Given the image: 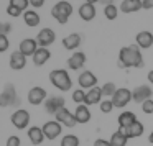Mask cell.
<instances>
[{
  "label": "cell",
  "instance_id": "cell-1",
  "mask_svg": "<svg viewBox=\"0 0 153 146\" xmlns=\"http://www.w3.org/2000/svg\"><path fill=\"white\" fill-rule=\"evenodd\" d=\"M119 67H143V56L137 44L123 46L119 53Z\"/></svg>",
  "mask_w": 153,
  "mask_h": 146
},
{
  "label": "cell",
  "instance_id": "cell-2",
  "mask_svg": "<svg viewBox=\"0 0 153 146\" xmlns=\"http://www.w3.org/2000/svg\"><path fill=\"white\" fill-rule=\"evenodd\" d=\"M50 82L53 84L58 90H61V92H68V90H71V87H73V80H71L68 71H64V69L51 71L50 72Z\"/></svg>",
  "mask_w": 153,
  "mask_h": 146
},
{
  "label": "cell",
  "instance_id": "cell-3",
  "mask_svg": "<svg viewBox=\"0 0 153 146\" xmlns=\"http://www.w3.org/2000/svg\"><path fill=\"white\" fill-rule=\"evenodd\" d=\"M73 15V5L66 0H61L51 8V17L58 21L59 25H66L69 17Z\"/></svg>",
  "mask_w": 153,
  "mask_h": 146
},
{
  "label": "cell",
  "instance_id": "cell-4",
  "mask_svg": "<svg viewBox=\"0 0 153 146\" xmlns=\"http://www.w3.org/2000/svg\"><path fill=\"white\" fill-rule=\"evenodd\" d=\"M18 103L17 90H15L13 84H7L4 92H0V107H13Z\"/></svg>",
  "mask_w": 153,
  "mask_h": 146
},
{
  "label": "cell",
  "instance_id": "cell-5",
  "mask_svg": "<svg viewBox=\"0 0 153 146\" xmlns=\"http://www.w3.org/2000/svg\"><path fill=\"white\" fill-rule=\"evenodd\" d=\"M10 122L17 130H25L28 125H30V113H28V110H25V108H18V110H15V112L12 113Z\"/></svg>",
  "mask_w": 153,
  "mask_h": 146
},
{
  "label": "cell",
  "instance_id": "cell-6",
  "mask_svg": "<svg viewBox=\"0 0 153 146\" xmlns=\"http://www.w3.org/2000/svg\"><path fill=\"white\" fill-rule=\"evenodd\" d=\"M130 100H132V90L125 89V87H119L112 97V103L115 108H123L125 105H128Z\"/></svg>",
  "mask_w": 153,
  "mask_h": 146
},
{
  "label": "cell",
  "instance_id": "cell-7",
  "mask_svg": "<svg viewBox=\"0 0 153 146\" xmlns=\"http://www.w3.org/2000/svg\"><path fill=\"white\" fill-rule=\"evenodd\" d=\"M153 95V90L150 86H146V84H142V86L135 87V89L132 90V100L137 103H140L142 105L143 102H146V100H150Z\"/></svg>",
  "mask_w": 153,
  "mask_h": 146
},
{
  "label": "cell",
  "instance_id": "cell-8",
  "mask_svg": "<svg viewBox=\"0 0 153 146\" xmlns=\"http://www.w3.org/2000/svg\"><path fill=\"white\" fill-rule=\"evenodd\" d=\"M64 107H66V102H64V99L61 95H50L46 99V102H45V110L48 113H53V115H56Z\"/></svg>",
  "mask_w": 153,
  "mask_h": 146
},
{
  "label": "cell",
  "instance_id": "cell-9",
  "mask_svg": "<svg viewBox=\"0 0 153 146\" xmlns=\"http://www.w3.org/2000/svg\"><path fill=\"white\" fill-rule=\"evenodd\" d=\"M43 133H45V138L46 139H56L58 136L61 135V131H63V126H61L59 122H56V120H51V122H46L43 126Z\"/></svg>",
  "mask_w": 153,
  "mask_h": 146
},
{
  "label": "cell",
  "instance_id": "cell-10",
  "mask_svg": "<svg viewBox=\"0 0 153 146\" xmlns=\"http://www.w3.org/2000/svg\"><path fill=\"white\" fill-rule=\"evenodd\" d=\"M54 40H56V33H54L51 28H43V30H40V33L36 35V43L40 48L51 46V44L54 43Z\"/></svg>",
  "mask_w": 153,
  "mask_h": 146
},
{
  "label": "cell",
  "instance_id": "cell-11",
  "mask_svg": "<svg viewBox=\"0 0 153 146\" xmlns=\"http://www.w3.org/2000/svg\"><path fill=\"white\" fill-rule=\"evenodd\" d=\"M48 99V94L46 90L43 89V87H31L30 92H28V102L31 103V105H41V103H45Z\"/></svg>",
  "mask_w": 153,
  "mask_h": 146
},
{
  "label": "cell",
  "instance_id": "cell-12",
  "mask_svg": "<svg viewBox=\"0 0 153 146\" xmlns=\"http://www.w3.org/2000/svg\"><path fill=\"white\" fill-rule=\"evenodd\" d=\"M54 117H56V122H59L63 126H68V128H73V126H76V123H77L74 113H71L66 107H64V108H61Z\"/></svg>",
  "mask_w": 153,
  "mask_h": 146
},
{
  "label": "cell",
  "instance_id": "cell-13",
  "mask_svg": "<svg viewBox=\"0 0 153 146\" xmlns=\"http://www.w3.org/2000/svg\"><path fill=\"white\" fill-rule=\"evenodd\" d=\"M77 82H79V87L81 89H92V87H96L97 84V77L94 72H91V71H82V72L79 74V77H77Z\"/></svg>",
  "mask_w": 153,
  "mask_h": 146
},
{
  "label": "cell",
  "instance_id": "cell-14",
  "mask_svg": "<svg viewBox=\"0 0 153 146\" xmlns=\"http://www.w3.org/2000/svg\"><path fill=\"white\" fill-rule=\"evenodd\" d=\"M36 49H38V43H36V40H33V38H25V40L20 41V48H18V51L23 53L25 56L33 58V54L36 53Z\"/></svg>",
  "mask_w": 153,
  "mask_h": 146
},
{
  "label": "cell",
  "instance_id": "cell-15",
  "mask_svg": "<svg viewBox=\"0 0 153 146\" xmlns=\"http://www.w3.org/2000/svg\"><path fill=\"white\" fill-rule=\"evenodd\" d=\"M135 43L140 49H148L153 46V35L150 31H140L135 36Z\"/></svg>",
  "mask_w": 153,
  "mask_h": 146
},
{
  "label": "cell",
  "instance_id": "cell-16",
  "mask_svg": "<svg viewBox=\"0 0 153 146\" xmlns=\"http://www.w3.org/2000/svg\"><path fill=\"white\" fill-rule=\"evenodd\" d=\"M84 64H86V54L81 53V51H76V53H73V54L69 56V59H68V67H69L71 71L81 69Z\"/></svg>",
  "mask_w": 153,
  "mask_h": 146
},
{
  "label": "cell",
  "instance_id": "cell-17",
  "mask_svg": "<svg viewBox=\"0 0 153 146\" xmlns=\"http://www.w3.org/2000/svg\"><path fill=\"white\" fill-rule=\"evenodd\" d=\"M10 69L13 71H22L25 66H27V56L20 51H15V53L10 54Z\"/></svg>",
  "mask_w": 153,
  "mask_h": 146
},
{
  "label": "cell",
  "instance_id": "cell-18",
  "mask_svg": "<svg viewBox=\"0 0 153 146\" xmlns=\"http://www.w3.org/2000/svg\"><path fill=\"white\" fill-rule=\"evenodd\" d=\"M102 102V89L100 87H92L86 92V102L84 105H96Z\"/></svg>",
  "mask_w": 153,
  "mask_h": 146
},
{
  "label": "cell",
  "instance_id": "cell-19",
  "mask_svg": "<svg viewBox=\"0 0 153 146\" xmlns=\"http://www.w3.org/2000/svg\"><path fill=\"white\" fill-rule=\"evenodd\" d=\"M120 130H122V131L125 133V136L130 139V138H138V136H142L143 135V130H145V128H143V123L137 120L133 125L127 126V128H120Z\"/></svg>",
  "mask_w": 153,
  "mask_h": 146
},
{
  "label": "cell",
  "instance_id": "cell-20",
  "mask_svg": "<svg viewBox=\"0 0 153 146\" xmlns=\"http://www.w3.org/2000/svg\"><path fill=\"white\" fill-rule=\"evenodd\" d=\"M28 139L35 146L41 145L46 139L45 138V133H43V128H40V126H31V128H28Z\"/></svg>",
  "mask_w": 153,
  "mask_h": 146
},
{
  "label": "cell",
  "instance_id": "cell-21",
  "mask_svg": "<svg viewBox=\"0 0 153 146\" xmlns=\"http://www.w3.org/2000/svg\"><path fill=\"white\" fill-rule=\"evenodd\" d=\"M50 58H51V53H50V49H48V48H38L36 53L33 54V58H31V59H33V64L36 67H41L48 59H50Z\"/></svg>",
  "mask_w": 153,
  "mask_h": 146
},
{
  "label": "cell",
  "instance_id": "cell-22",
  "mask_svg": "<svg viewBox=\"0 0 153 146\" xmlns=\"http://www.w3.org/2000/svg\"><path fill=\"white\" fill-rule=\"evenodd\" d=\"M79 17L82 18L84 21H91L96 18V7L92 4H82L79 7Z\"/></svg>",
  "mask_w": 153,
  "mask_h": 146
},
{
  "label": "cell",
  "instance_id": "cell-23",
  "mask_svg": "<svg viewBox=\"0 0 153 146\" xmlns=\"http://www.w3.org/2000/svg\"><path fill=\"white\" fill-rule=\"evenodd\" d=\"M74 117H76V122L77 123H87L91 120V110L87 105H77L76 107V112H74Z\"/></svg>",
  "mask_w": 153,
  "mask_h": 146
},
{
  "label": "cell",
  "instance_id": "cell-24",
  "mask_svg": "<svg viewBox=\"0 0 153 146\" xmlns=\"http://www.w3.org/2000/svg\"><path fill=\"white\" fill-rule=\"evenodd\" d=\"M79 44H81V35L77 33H71L63 40V46L68 51H74L76 48H79Z\"/></svg>",
  "mask_w": 153,
  "mask_h": 146
},
{
  "label": "cell",
  "instance_id": "cell-25",
  "mask_svg": "<svg viewBox=\"0 0 153 146\" xmlns=\"http://www.w3.org/2000/svg\"><path fill=\"white\" fill-rule=\"evenodd\" d=\"M142 8V0H122L120 4V10L123 13H133Z\"/></svg>",
  "mask_w": 153,
  "mask_h": 146
},
{
  "label": "cell",
  "instance_id": "cell-26",
  "mask_svg": "<svg viewBox=\"0 0 153 146\" xmlns=\"http://www.w3.org/2000/svg\"><path fill=\"white\" fill-rule=\"evenodd\" d=\"M117 122H119V128H127L137 122V117L133 112H122L117 118Z\"/></svg>",
  "mask_w": 153,
  "mask_h": 146
},
{
  "label": "cell",
  "instance_id": "cell-27",
  "mask_svg": "<svg viewBox=\"0 0 153 146\" xmlns=\"http://www.w3.org/2000/svg\"><path fill=\"white\" fill-rule=\"evenodd\" d=\"M109 141H110V146H125L127 141H128V138H127L125 133L119 128L115 133H112V136H110Z\"/></svg>",
  "mask_w": 153,
  "mask_h": 146
},
{
  "label": "cell",
  "instance_id": "cell-28",
  "mask_svg": "<svg viewBox=\"0 0 153 146\" xmlns=\"http://www.w3.org/2000/svg\"><path fill=\"white\" fill-rule=\"evenodd\" d=\"M23 20H25V23H27V27L35 28V27L40 25V15H38L35 10H27L23 13Z\"/></svg>",
  "mask_w": 153,
  "mask_h": 146
},
{
  "label": "cell",
  "instance_id": "cell-29",
  "mask_svg": "<svg viewBox=\"0 0 153 146\" xmlns=\"http://www.w3.org/2000/svg\"><path fill=\"white\" fill-rule=\"evenodd\" d=\"M104 15H105L107 20H115L117 15H119V8L115 7V4L105 5V7H104Z\"/></svg>",
  "mask_w": 153,
  "mask_h": 146
},
{
  "label": "cell",
  "instance_id": "cell-30",
  "mask_svg": "<svg viewBox=\"0 0 153 146\" xmlns=\"http://www.w3.org/2000/svg\"><path fill=\"white\" fill-rule=\"evenodd\" d=\"M59 146H79V138L76 135H64Z\"/></svg>",
  "mask_w": 153,
  "mask_h": 146
},
{
  "label": "cell",
  "instance_id": "cell-31",
  "mask_svg": "<svg viewBox=\"0 0 153 146\" xmlns=\"http://www.w3.org/2000/svg\"><path fill=\"white\" fill-rule=\"evenodd\" d=\"M100 89H102V95H105V97H114V94L117 92V87L114 82H105Z\"/></svg>",
  "mask_w": 153,
  "mask_h": 146
},
{
  "label": "cell",
  "instance_id": "cell-32",
  "mask_svg": "<svg viewBox=\"0 0 153 146\" xmlns=\"http://www.w3.org/2000/svg\"><path fill=\"white\" fill-rule=\"evenodd\" d=\"M73 100L74 103H77V105H82L84 102H86V92H84V89H76L73 92Z\"/></svg>",
  "mask_w": 153,
  "mask_h": 146
},
{
  "label": "cell",
  "instance_id": "cell-33",
  "mask_svg": "<svg viewBox=\"0 0 153 146\" xmlns=\"http://www.w3.org/2000/svg\"><path fill=\"white\" fill-rule=\"evenodd\" d=\"M8 5H13V7L20 8L22 12H27L28 5H30V0H10V4Z\"/></svg>",
  "mask_w": 153,
  "mask_h": 146
},
{
  "label": "cell",
  "instance_id": "cell-34",
  "mask_svg": "<svg viewBox=\"0 0 153 146\" xmlns=\"http://www.w3.org/2000/svg\"><path fill=\"white\" fill-rule=\"evenodd\" d=\"M99 107H100V112L102 113H110L115 107H114V103H112V100H102V102L99 103Z\"/></svg>",
  "mask_w": 153,
  "mask_h": 146
},
{
  "label": "cell",
  "instance_id": "cell-35",
  "mask_svg": "<svg viewBox=\"0 0 153 146\" xmlns=\"http://www.w3.org/2000/svg\"><path fill=\"white\" fill-rule=\"evenodd\" d=\"M142 110H143V113H146V115H152L153 113V100L150 99V100H146V102H143L142 103Z\"/></svg>",
  "mask_w": 153,
  "mask_h": 146
},
{
  "label": "cell",
  "instance_id": "cell-36",
  "mask_svg": "<svg viewBox=\"0 0 153 146\" xmlns=\"http://www.w3.org/2000/svg\"><path fill=\"white\" fill-rule=\"evenodd\" d=\"M8 46H10L8 38L4 36V35H0V53H5V51L8 49Z\"/></svg>",
  "mask_w": 153,
  "mask_h": 146
},
{
  "label": "cell",
  "instance_id": "cell-37",
  "mask_svg": "<svg viewBox=\"0 0 153 146\" xmlns=\"http://www.w3.org/2000/svg\"><path fill=\"white\" fill-rule=\"evenodd\" d=\"M7 13L10 15V17H13V18H17V17H20L23 12L20 10V8H17V7H13V5H8L7 7Z\"/></svg>",
  "mask_w": 153,
  "mask_h": 146
},
{
  "label": "cell",
  "instance_id": "cell-38",
  "mask_svg": "<svg viewBox=\"0 0 153 146\" xmlns=\"http://www.w3.org/2000/svg\"><path fill=\"white\" fill-rule=\"evenodd\" d=\"M10 31H12V25L10 23H7V21H0V35L7 36Z\"/></svg>",
  "mask_w": 153,
  "mask_h": 146
},
{
  "label": "cell",
  "instance_id": "cell-39",
  "mask_svg": "<svg viewBox=\"0 0 153 146\" xmlns=\"http://www.w3.org/2000/svg\"><path fill=\"white\" fill-rule=\"evenodd\" d=\"M5 146H20V138H18V136H15V135L8 136L7 145H5Z\"/></svg>",
  "mask_w": 153,
  "mask_h": 146
},
{
  "label": "cell",
  "instance_id": "cell-40",
  "mask_svg": "<svg viewBox=\"0 0 153 146\" xmlns=\"http://www.w3.org/2000/svg\"><path fill=\"white\" fill-rule=\"evenodd\" d=\"M45 2H46V0H30V5L35 7V8H40V7L45 5Z\"/></svg>",
  "mask_w": 153,
  "mask_h": 146
},
{
  "label": "cell",
  "instance_id": "cell-41",
  "mask_svg": "<svg viewBox=\"0 0 153 146\" xmlns=\"http://www.w3.org/2000/svg\"><path fill=\"white\" fill-rule=\"evenodd\" d=\"M94 146H110V141L99 138V139H96V141H94Z\"/></svg>",
  "mask_w": 153,
  "mask_h": 146
},
{
  "label": "cell",
  "instance_id": "cell-42",
  "mask_svg": "<svg viewBox=\"0 0 153 146\" xmlns=\"http://www.w3.org/2000/svg\"><path fill=\"white\" fill-rule=\"evenodd\" d=\"M142 8H145V10L153 8V0H143V2H142Z\"/></svg>",
  "mask_w": 153,
  "mask_h": 146
},
{
  "label": "cell",
  "instance_id": "cell-43",
  "mask_svg": "<svg viewBox=\"0 0 153 146\" xmlns=\"http://www.w3.org/2000/svg\"><path fill=\"white\" fill-rule=\"evenodd\" d=\"M148 82H150V84H152V86H153V69H152V71H150V72H148Z\"/></svg>",
  "mask_w": 153,
  "mask_h": 146
},
{
  "label": "cell",
  "instance_id": "cell-44",
  "mask_svg": "<svg viewBox=\"0 0 153 146\" xmlns=\"http://www.w3.org/2000/svg\"><path fill=\"white\" fill-rule=\"evenodd\" d=\"M102 4H105V5H112L114 4V0H100Z\"/></svg>",
  "mask_w": 153,
  "mask_h": 146
},
{
  "label": "cell",
  "instance_id": "cell-45",
  "mask_svg": "<svg viewBox=\"0 0 153 146\" xmlns=\"http://www.w3.org/2000/svg\"><path fill=\"white\" fill-rule=\"evenodd\" d=\"M96 2H100V0H84V4H96Z\"/></svg>",
  "mask_w": 153,
  "mask_h": 146
},
{
  "label": "cell",
  "instance_id": "cell-46",
  "mask_svg": "<svg viewBox=\"0 0 153 146\" xmlns=\"http://www.w3.org/2000/svg\"><path fill=\"white\" fill-rule=\"evenodd\" d=\"M148 141H150V143H152V145H153V131L150 133V136H148Z\"/></svg>",
  "mask_w": 153,
  "mask_h": 146
},
{
  "label": "cell",
  "instance_id": "cell-47",
  "mask_svg": "<svg viewBox=\"0 0 153 146\" xmlns=\"http://www.w3.org/2000/svg\"><path fill=\"white\" fill-rule=\"evenodd\" d=\"M142 2H143V0H142Z\"/></svg>",
  "mask_w": 153,
  "mask_h": 146
}]
</instances>
